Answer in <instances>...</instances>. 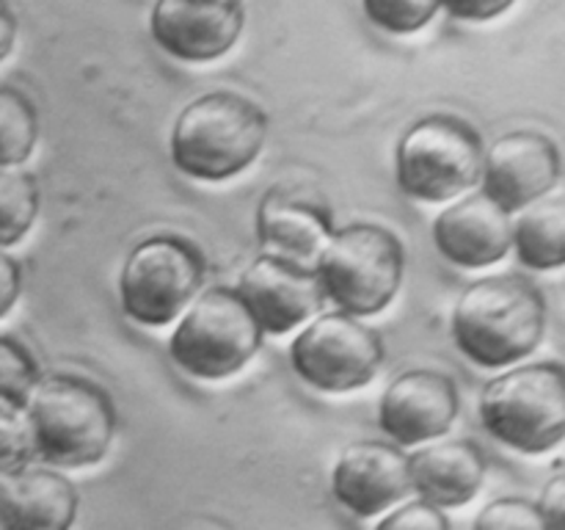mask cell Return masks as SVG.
<instances>
[{
	"instance_id": "cell-3",
	"label": "cell",
	"mask_w": 565,
	"mask_h": 530,
	"mask_svg": "<svg viewBox=\"0 0 565 530\" xmlns=\"http://www.w3.org/2000/svg\"><path fill=\"white\" fill-rule=\"evenodd\" d=\"M33 453L58 469L97 464L116 434L108 392L75 373L47 375L25 401Z\"/></svg>"
},
{
	"instance_id": "cell-6",
	"label": "cell",
	"mask_w": 565,
	"mask_h": 530,
	"mask_svg": "<svg viewBox=\"0 0 565 530\" xmlns=\"http://www.w3.org/2000/svg\"><path fill=\"white\" fill-rule=\"evenodd\" d=\"M263 329L235 287H207L171 331L169 353L177 368L202 381L235 375L257 357Z\"/></svg>"
},
{
	"instance_id": "cell-31",
	"label": "cell",
	"mask_w": 565,
	"mask_h": 530,
	"mask_svg": "<svg viewBox=\"0 0 565 530\" xmlns=\"http://www.w3.org/2000/svg\"><path fill=\"white\" fill-rule=\"evenodd\" d=\"M0 530H6V528H3V511H0Z\"/></svg>"
},
{
	"instance_id": "cell-29",
	"label": "cell",
	"mask_w": 565,
	"mask_h": 530,
	"mask_svg": "<svg viewBox=\"0 0 565 530\" xmlns=\"http://www.w3.org/2000/svg\"><path fill=\"white\" fill-rule=\"evenodd\" d=\"M22 287V274L17 259H11L9 254L0 248V318L9 315V309L14 307L17 298H20Z\"/></svg>"
},
{
	"instance_id": "cell-19",
	"label": "cell",
	"mask_w": 565,
	"mask_h": 530,
	"mask_svg": "<svg viewBox=\"0 0 565 530\" xmlns=\"http://www.w3.org/2000/svg\"><path fill=\"white\" fill-rule=\"evenodd\" d=\"M511 246L519 263L535 271H555L565 263V199H539L511 221Z\"/></svg>"
},
{
	"instance_id": "cell-24",
	"label": "cell",
	"mask_w": 565,
	"mask_h": 530,
	"mask_svg": "<svg viewBox=\"0 0 565 530\" xmlns=\"http://www.w3.org/2000/svg\"><path fill=\"white\" fill-rule=\"evenodd\" d=\"M364 14L373 25L390 33L423 31L441 11V3L430 0H364Z\"/></svg>"
},
{
	"instance_id": "cell-26",
	"label": "cell",
	"mask_w": 565,
	"mask_h": 530,
	"mask_svg": "<svg viewBox=\"0 0 565 530\" xmlns=\"http://www.w3.org/2000/svg\"><path fill=\"white\" fill-rule=\"evenodd\" d=\"M375 530H450L445 511L423 500L403 502L401 508L384 517Z\"/></svg>"
},
{
	"instance_id": "cell-22",
	"label": "cell",
	"mask_w": 565,
	"mask_h": 530,
	"mask_svg": "<svg viewBox=\"0 0 565 530\" xmlns=\"http://www.w3.org/2000/svg\"><path fill=\"white\" fill-rule=\"evenodd\" d=\"M39 381L42 375L31 351L11 337H0V401L25 406Z\"/></svg>"
},
{
	"instance_id": "cell-27",
	"label": "cell",
	"mask_w": 565,
	"mask_h": 530,
	"mask_svg": "<svg viewBox=\"0 0 565 530\" xmlns=\"http://www.w3.org/2000/svg\"><path fill=\"white\" fill-rule=\"evenodd\" d=\"M550 530H565V475L555 473L541 491V502H535Z\"/></svg>"
},
{
	"instance_id": "cell-14",
	"label": "cell",
	"mask_w": 565,
	"mask_h": 530,
	"mask_svg": "<svg viewBox=\"0 0 565 530\" xmlns=\"http://www.w3.org/2000/svg\"><path fill=\"white\" fill-rule=\"evenodd\" d=\"M337 502L356 517H375L412 491L408 456L390 442H353L340 453L331 473Z\"/></svg>"
},
{
	"instance_id": "cell-15",
	"label": "cell",
	"mask_w": 565,
	"mask_h": 530,
	"mask_svg": "<svg viewBox=\"0 0 565 530\" xmlns=\"http://www.w3.org/2000/svg\"><path fill=\"white\" fill-rule=\"evenodd\" d=\"M257 235L276 257L315 268L320 252L334 235V219L318 197H303L296 188L276 186L257 208Z\"/></svg>"
},
{
	"instance_id": "cell-17",
	"label": "cell",
	"mask_w": 565,
	"mask_h": 530,
	"mask_svg": "<svg viewBox=\"0 0 565 530\" xmlns=\"http://www.w3.org/2000/svg\"><path fill=\"white\" fill-rule=\"evenodd\" d=\"M412 489L434 508L467 506L486 478V456L475 442H430L408 456Z\"/></svg>"
},
{
	"instance_id": "cell-5",
	"label": "cell",
	"mask_w": 565,
	"mask_h": 530,
	"mask_svg": "<svg viewBox=\"0 0 565 530\" xmlns=\"http://www.w3.org/2000/svg\"><path fill=\"white\" fill-rule=\"evenodd\" d=\"M483 428L519 453H546L565 434V370L561 362L513 368L489 381L480 395Z\"/></svg>"
},
{
	"instance_id": "cell-30",
	"label": "cell",
	"mask_w": 565,
	"mask_h": 530,
	"mask_svg": "<svg viewBox=\"0 0 565 530\" xmlns=\"http://www.w3.org/2000/svg\"><path fill=\"white\" fill-rule=\"evenodd\" d=\"M17 42V17L6 3H0V61L14 50Z\"/></svg>"
},
{
	"instance_id": "cell-8",
	"label": "cell",
	"mask_w": 565,
	"mask_h": 530,
	"mask_svg": "<svg viewBox=\"0 0 565 530\" xmlns=\"http://www.w3.org/2000/svg\"><path fill=\"white\" fill-rule=\"evenodd\" d=\"M204 282V257L180 235H152L132 246L119 274V298L127 318L141 326L174 320Z\"/></svg>"
},
{
	"instance_id": "cell-4",
	"label": "cell",
	"mask_w": 565,
	"mask_h": 530,
	"mask_svg": "<svg viewBox=\"0 0 565 530\" xmlns=\"http://www.w3.org/2000/svg\"><path fill=\"white\" fill-rule=\"evenodd\" d=\"M403 243L381 224L356 221L329 237L315 263L323 296L351 318L379 315L403 282Z\"/></svg>"
},
{
	"instance_id": "cell-10",
	"label": "cell",
	"mask_w": 565,
	"mask_h": 530,
	"mask_svg": "<svg viewBox=\"0 0 565 530\" xmlns=\"http://www.w3.org/2000/svg\"><path fill=\"white\" fill-rule=\"evenodd\" d=\"M561 180V152L539 130H511L483 152L480 193L508 215L530 208Z\"/></svg>"
},
{
	"instance_id": "cell-12",
	"label": "cell",
	"mask_w": 565,
	"mask_h": 530,
	"mask_svg": "<svg viewBox=\"0 0 565 530\" xmlns=\"http://www.w3.org/2000/svg\"><path fill=\"white\" fill-rule=\"evenodd\" d=\"M461 412L458 386L439 370H406L384 390L379 425L397 445H419L445 436Z\"/></svg>"
},
{
	"instance_id": "cell-7",
	"label": "cell",
	"mask_w": 565,
	"mask_h": 530,
	"mask_svg": "<svg viewBox=\"0 0 565 530\" xmlns=\"http://www.w3.org/2000/svg\"><path fill=\"white\" fill-rule=\"evenodd\" d=\"M483 138L472 125L447 114L414 121L397 141V182L419 202H447L478 186Z\"/></svg>"
},
{
	"instance_id": "cell-13",
	"label": "cell",
	"mask_w": 565,
	"mask_h": 530,
	"mask_svg": "<svg viewBox=\"0 0 565 530\" xmlns=\"http://www.w3.org/2000/svg\"><path fill=\"white\" fill-rule=\"evenodd\" d=\"M243 22L246 14L235 0H158L149 14V33L174 59L215 61L235 47Z\"/></svg>"
},
{
	"instance_id": "cell-21",
	"label": "cell",
	"mask_w": 565,
	"mask_h": 530,
	"mask_svg": "<svg viewBox=\"0 0 565 530\" xmlns=\"http://www.w3.org/2000/svg\"><path fill=\"white\" fill-rule=\"evenodd\" d=\"M39 215V186L28 171L0 169V248L28 235Z\"/></svg>"
},
{
	"instance_id": "cell-1",
	"label": "cell",
	"mask_w": 565,
	"mask_h": 530,
	"mask_svg": "<svg viewBox=\"0 0 565 530\" xmlns=\"http://www.w3.org/2000/svg\"><path fill=\"white\" fill-rule=\"evenodd\" d=\"M546 298L516 274L472 282L452 309V340L480 368H508L530 357L546 335Z\"/></svg>"
},
{
	"instance_id": "cell-20",
	"label": "cell",
	"mask_w": 565,
	"mask_h": 530,
	"mask_svg": "<svg viewBox=\"0 0 565 530\" xmlns=\"http://www.w3.org/2000/svg\"><path fill=\"white\" fill-rule=\"evenodd\" d=\"M39 141V116L31 99L11 86H0V169L28 160Z\"/></svg>"
},
{
	"instance_id": "cell-25",
	"label": "cell",
	"mask_w": 565,
	"mask_h": 530,
	"mask_svg": "<svg viewBox=\"0 0 565 530\" xmlns=\"http://www.w3.org/2000/svg\"><path fill=\"white\" fill-rule=\"evenodd\" d=\"M472 530H550L539 506L524 497H500L491 500L475 519Z\"/></svg>"
},
{
	"instance_id": "cell-11",
	"label": "cell",
	"mask_w": 565,
	"mask_h": 530,
	"mask_svg": "<svg viewBox=\"0 0 565 530\" xmlns=\"http://www.w3.org/2000/svg\"><path fill=\"white\" fill-rule=\"evenodd\" d=\"M243 304L263 329V335H285L312 318L326 304L315 268L290 263L276 254H259L241 276Z\"/></svg>"
},
{
	"instance_id": "cell-28",
	"label": "cell",
	"mask_w": 565,
	"mask_h": 530,
	"mask_svg": "<svg viewBox=\"0 0 565 530\" xmlns=\"http://www.w3.org/2000/svg\"><path fill=\"white\" fill-rule=\"evenodd\" d=\"M441 9L450 11V14L458 17V20L486 22L505 14V11H511L513 0H456V3H445Z\"/></svg>"
},
{
	"instance_id": "cell-2",
	"label": "cell",
	"mask_w": 565,
	"mask_h": 530,
	"mask_svg": "<svg viewBox=\"0 0 565 530\" xmlns=\"http://www.w3.org/2000/svg\"><path fill=\"white\" fill-rule=\"evenodd\" d=\"M268 136L265 110L235 92H210L182 108L171 130V160L182 174L224 182L246 171Z\"/></svg>"
},
{
	"instance_id": "cell-23",
	"label": "cell",
	"mask_w": 565,
	"mask_h": 530,
	"mask_svg": "<svg viewBox=\"0 0 565 530\" xmlns=\"http://www.w3.org/2000/svg\"><path fill=\"white\" fill-rule=\"evenodd\" d=\"M33 456L36 453H33L25 406L0 401V478H9V475L25 469Z\"/></svg>"
},
{
	"instance_id": "cell-18",
	"label": "cell",
	"mask_w": 565,
	"mask_h": 530,
	"mask_svg": "<svg viewBox=\"0 0 565 530\" xmlns=\"http://www.w3.org/2000/svg\"><path fill=\"white\" fill-rule=\"evenodd\" d=\"M6 530H70L77 517V491L58 469L25 467L0 478Z\"/></svg>"
},
{
	"instance_id": "cell-9",
	"label": "cell",
	"mask_w": 565,
	"mask_h": 530,
	"mask_svg": "<svg viewBox=\"0 0 565 530\" xmlns=\"http://www.w3.org/2000/svg\"><path fill=\"white\" fill-rule=\"evenodd\" d=\"M290 362L315 390L351 392L375 379L384 362V346L359 318L326 312L298 331L290 346Z\"/></svg>"
},
{
	"instance_id": "cell-16",
	"label": "cell",
	"mask_w": 565,
	"mask_h": 530,
	"mask_svg": "<svg viewBox=\"0 0 565 530\" xmlns=\"http://www.w3.org/2000/svg\"><path fill=\"white\" fill-rule=\"evenodd\" d=\"M434 243L461 268L494 265L511 252V215L480 191L469 193L436 215Z\"/></svg>"
}]
</instances>
